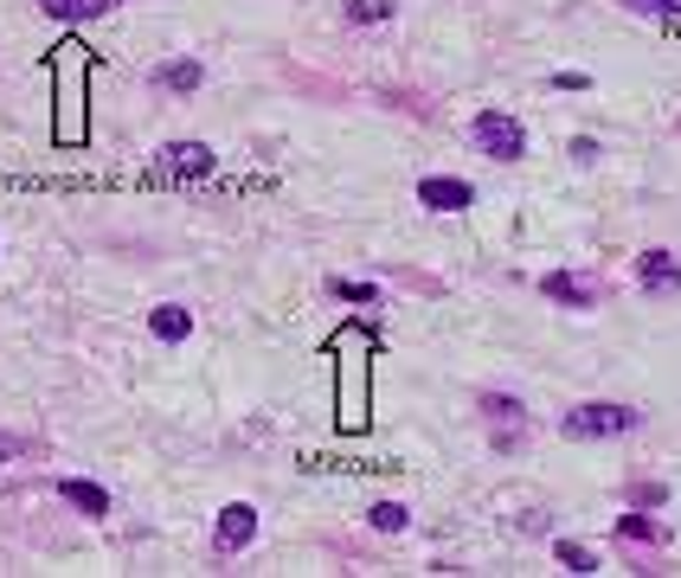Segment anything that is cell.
Returning <instances> with one entry per match:
<instances>
[{
	"mask_svg": "<svg viewBox=\"0 0 681 578\" xmlns=\"http://www.w3.org/2000/svg\"><path fill=\"white\" fill-rule=\"evenodd\" d=\"M470 136L483 148L488 161H521L528 154V129L515 123V116H501V109H483L476 123H470Z\"/></svg>",
	"mask_w": 681,
	"mask_h": 578,
	"instance_id": "cell-1",
	"label": "cell"
},
{
	"mask_svg": "<svg viewBox=\"0 0 681 578\" xmlns=\"http://www.w3.org/2000/svg\"><path fill=\"white\" fill-rule=\"evenodd\" d=\"M643 425L636 405H573L566 412V437H624Z\"/></svg>",
	"mask_w": 681,
	"mask_h": 578,
	"instance_id": "cell-2",
	"label": "cell"
},
{
	"mask_svg": "<svg viewBox=\"0 0 681 578\" xmlns=\"http://www.w3.org/2000/svg\"><path fill=\"white\" fill-rule=\"evenodd\" d=\"M418 199L431 212H463V206H476V187L470 181H450V174H431V181H418Z\"/></svg>",
	"mask_w": 681,
	"mask_h": 578,
	"instance_id": "cell-3",
	"label": "cell"
},
{
	"mask_svg": "<svg viewBox=\"0 0 681 578\" xmlns=\"http://www.w3.org/2000/svg\"><path fill=\"white\" fill-rule=\"evenodd\" d=\"M636 284L649 289V296H676V289H681V264L669 257V251H643V257H636Z\"/></svg>",
	"mask_w": 681,
	"mask_h": 578,
	"instance_id": "cell-4",
	"label": "cell"
},
{
	"mask_svg": "<svg viewBox=\"0 0 681 578\" xmlns=\"http://www.w3.org/2000/svg\"><path fill=\"white\" fill-rule=\"evenodd\" d=\"M251 540H257V508H244V501L219 508V553H244Z\"/></svg>",
	"mask_w": 681,
	"mask_h": 578,
	"instance_id": "cell-5",
	"label": "cell"
},
{
	"mask_svg": "<svg viewBox=\"0 0 681 578\" xmlns=\"http://www.w3.org/2000/svg\"><path fill=\"white\" fill-rule=\"evenodd\" d=\"M483 412H488V425H501V437H495V443H501V450H521V398H508V392L495 398V392H488Z\"/></svg>",
	"mask_w": 681,
	"mask_h": 578,
	"instance_id": "cell-6",
	"label": "cell"
},
{
	"mask_svg": "<svg viewBox=\"0 0 681 578\" xmlns=\"http://www.w3.org/2000/svg\"><path fill=\"white\" fill-rule=\"evenodd\" d=\"M58 495H65L78 515H91V521H103V515H109V495H103L97 482H84V476H65V482H58Z\"/></svg>",
	"mask_w": 681,
	"mask_h": 578,
	"instance_id": "cell-7",
	"label": "cell"
},
{
	"mask_svg": "<svg viewBox=\"0 0 681 578\" xmlns=\"http://www.w3.org/2000/svg\"><path fill=\"white\" fill-rule=\"evenodd\" d=\"M161 167H168V174H206V167H212V148L206 142H168L161 148Z\"/></svg>",
	"mask_w": 681,
	"mask_h": 578,
	"instance_id": "cell-8",
	"label": "cell"
},
{
	"mask_svg": "<svg viewBox=\"0 0 681 578\" xmlns=\"http://www.w3.org/2000/svg\"><path fill=\"white\" fill-rule=\"evenodd\" d=\"M546 296H553V302H566V309H591V302H598V284H585V277H566V270H553V277H546Z\"/></svg>",
	"mask_w": 681,
	"mask_h": 578,
	"instance_id": "cell-9",
	"label": "cell"
},
{
	"mask_svg": "<svg viewBox=\"0 0 681 578\" xmlns=\"http://www.w3.org/2000/svg\"><path fill=\"white\" fill-rule=\"evenodd\" d=\"M148 328H154V340H187L194 335V315H187L181 302H161V309L148 315Z\"/></svg>",
	"mask_w": 681,
	"mask_h": 578,
	"instance_id": "cell-10",
	"label": "cell"
},
{
	"mask_svg": "<svg viewBox=\"0 0 681 578\" xmlns=\"http://www.w3.org/2000/svg\"><path fill=\"white\" fill-rule=\"evenodd\" d=\"M199 78H206V71H199L194 58H174V65H161V71H154V84H161V91H199Z\"/></svg>",
	"mask_w": 681,
	"mask_h": 578,
	"instance_id": "cell-11",
	"label": "cell"
},
{
	"mask_svg": "<svg viewBox=\"0 0 681 578\" xmlns=\"http://www.w3.org/2000/svg\"><path fill=\"white\" fill-rule=\"evenodd\" d=\"M46 13H58V20H97V13H109L116 0H39Z\"/></svg>",
	"mask_w": 681,
	"mask_h": 578,
	"instance_id": "cell-12",
	"label": "cell"
},
{
	"mask_svg": "<svg viewBox=\"0 0 681 578\" xmlns=\"http://www.w3.org/2000/svg\"><path fill=\"white\" fill-rule=\"evenodd\" d=\"M347 20L354 26H380V20H392V0H347Z\"/></svg>",
	"mask_w": 681,
	"mask_h": 578,
	"instance_id": "cell-13",
	"label": "cell"
},
{
	"mask_svg": "<svg viewBox=\"0 0 681 578\" xmlns=\"http://www.w3.org/2000/svg\"><path fill=\"white\" fill-rule=\"evenodd\" d=\"M553 553H559V566H566V573H598V559H591V553H585L579 540H559V546H553Z\"/></svg>",
	"mask_w": 681,
	"mask_h": 578,
	"instance_id": "cell-14",
	"label": "cell"
},
{
	"mask_svg": "<svg viewBox=\"0 0 681 578\" xmlns=\"http://www.w3.org/2000/svg\"><path fill=\"white\" fill-rule=\"evenodd\" d=\"M367 521H373V528H380V533H405V521H412V515H405L399 501H380V508H373Z\"/></svg>",
	"mask_w": 681,
	"mask_h": 578,
	"instance_id": "cell-15",
	"label": "cell"
},
{
	"mask_svg": "<svg viewBox=\"0 0 681 578\" xmlns=\"http://www.w3.org/2000/svg\"><path fill=\"white\" fill-rule=\"evenodd\" d=\"M617 540H662V528L643 521V515H624V521H617Z\"/></svg>",
	"mask_w": 681,
	"mask_h": 578,
	"instance_id": "cell-16",
	"label": "cell"
},
{
	"mask_svg": "<svg viewBox=\"0 0 681 578\" xmlns=\"http://www.w3.org/2000/svg\"><path fill=\"white\" fill-rule=\"evenodd\" d=\"M328 289H335L340 302H380V289H373V284H340V277H335Z\"/></svg>",
	"mask_w": 681,
	"mask_h": 578,
	"instance_id": "cell-17",
	"label": "cell"
},
{
	"mask_svg": "<svg viewBox=\"0 0 681 578\" xmlns=\"http://www.w3.org/2000/svg\"><path fill=\"white\" fill-rule=\"evenodd\" d=\"M617 7H631V13H681V0H617Z\"/></svg>",
	"mask_w": 681,
	"mask_h": 578,
	"instance_id": "cell-18",
	"label": "cell"
},
{
	"mask_svg": "<svg viewBox=\"0 0 681 578\" xmlns=\"http://www.w3.org/2000/svg\"><path fill=\"white\" fill-rule=\"evenodd\" d=\"M573 161H579V167H591V161H598V142H591V136H579V142H573Z\"/></svg>",
	"mask_w": 681,
	"mask_h": 578,
	"instance_id": "cell-19",
	"label": "cell"
},
{
	"mask_svg": "<svg viewBox=\"0 0 681 578\" xmlns=\"http://www.w3.org/2000/svg\"><path fill=\"white\" fill-rule=\"evenodd\" d=\"M553 84H559V91H591V78H585V71H559Z\"/></svg>",
	"mask_w": 681,
	"mask_h": 578,
	"instance_id": "cell-20",
	"label": "cell"
},
{
	"mask_svg": "<svg viewBox=\"0 0 681 578\" xmlns=\"http://www.w3.org/2000/svg\"><path fill=\"white\" fill-rule=\"evenodd\" d=\"M20 450H26V437H0V463H13Z\"/></svg>",
	"mask_w": 681,
	"mask_h": 578,
	"instance_id": "cell-21",
	"label": "cell"
}]
</instances>
